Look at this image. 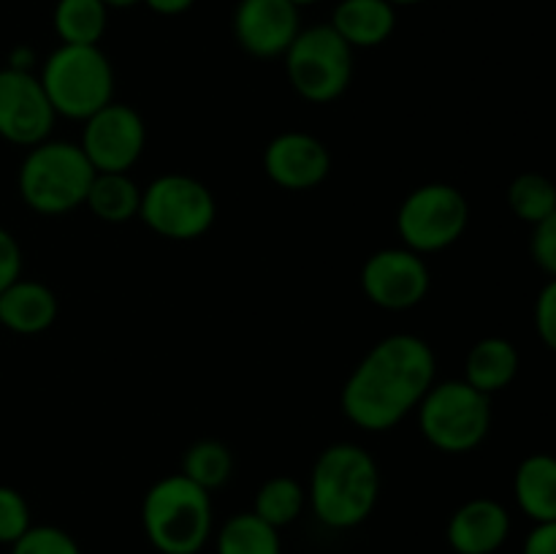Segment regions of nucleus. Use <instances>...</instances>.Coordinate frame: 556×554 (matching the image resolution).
<instances>
[{
	"label": "nucleus",
	"instance_id": "f257e3e1",
	"mask_svg": "<svg viewBox=\"0 0 556 554\" xmlns=\"http://www.w3.org/2000/svg\"><path fill=\"white\" fill-rule=\"evenodd\" d=\"M438 380L432 345L416 335H389L375 342L348 375L340 407L364 432L400 427Z\"/></svg>",
	"mask_w": 556,
	"mask_h": 554
},
{
	"label": "nucleus",
	"instance_id": "f03ea898",
	"mask_svg": "<svg viewBox=\"0 0 556 554\" xmlns=\"http://www.w3.org/2000/svg\"><path fill=\"white\" fill-rule=\"evenodd\" d=\"M380 498L375 456L358 443H331L315 459L307 483V505L329 530H353L372 516Z\"/></svg>",
	"mask_w": 556,
	"mask_h": 554
},
{
	"label": "nucleus",
	"instance_id": "7ed1b4c3",
	"mask_svg": "<svg viewBox=\"0 0 556 554\" xmlns=\"http://www.w3.org/2000/svg\"><path fill=\"white\" fill-rule=\"evenodd\" d=\"M212 525V494L182 473L155 481L141 500V527L161 554H199L210 543Z\"/></svg>",
	"mask_w": 556,
	"mask_h": 554
},
{
	"label": "nucleus",
	"instance_id": "20e7f679",
	"mask_svg": "<svg viewBox=\"0 0 556 554\" xmlns=\"http://www.w3.org/2000/svg\"><path fill=\"white\" fill-rule=\"evenodd\" d=\"M96 168L76 141H41L20 168V193L38 215H68L85 206Z\"/></svg>",
	"mask_w": 556,
	"mask_h": 554
},
{
	"label": "nucleus",
	"instance_id": "39448f33",
	"mask_svg": "<svg viewBox=\"0 0 556 554\" xmlns=\"http://www.w3.org/2000/svg\"><path fill=\"white\" fill-rule=\"evenodd\" d=\"M38 79L58 117L85 123L114 101V68L101 47L60 43L43 60Z\"/></svg>",
	"mask_w": 556,
	"mask_h": 554
},
{
	"label": "nucleus",
	"instance_id": "423d86ee",
	"mask_svg": "<svg viewBox=\"0 0 556 554\" xmlns=\"http://www.w3.org/2000/svg\"><path fill=\"white\" fill-rule=\"evenodd\" d=\"M424 440L443 454H470L492 429V396L459 380H434L416 407Z\"/></svg>",
	"mask_w": 556,
	"mask_h": 554
},
{
	"label": "nucleus",
	"instance_id": "0eeeda50",
	"mask_svg": "<svg viewBox=\"0 0 556 554\" xmlns=\"http://www.w3.org/2000/svg\"><path fill=\"white\" fill-rule=\"evenodd\" d=\"M282 63L288 85L309 103L337 101L353 81V49L329 22L302 27L282 54Z\"/></svg>",
	"mask_w": 556,
	"mask_h": 554
},
{
	"label": "nucleus",
	"instance_id": "6e6552de",
	"mask_svg": "<svg viewBox=\"0 0 556 554\" xmlns=\"http://www.w3.org/2000/svg\"><path fill=\"white\" fill-rule=\"evenodd\" d=\"M139 217L157 237L190 242L215 226L217 201L212 190L190 174H161L141 188Z\"/></svg>",
	"mask_w": 556,
	"mask_h": 554
},
{
	"label": "nucleus",
	"instance_id": "1a4fd4ad",
	"mask_svg": "<svg viewBox=\"0 0 556 554\" xmlns=\"http://www.w3.org/2000/svg\"><path fill=\"white\" fill-rule=\"evenodd\" d=\"M470 223L465 193L448 182H427L405 196L396 210V234L418 255L440 253L459 242Z\"/></svg>",
	"mask_w": 556,
	"mask_h": 554
},
{
	"label": "nucleus",
	"instance_id": "9d476101",
	"mask_svg": "<svg viewBox=\"0 0 556 554\" xmlns=\"http://www.w3.org/2000/svg\"><path fill=\"white\" fill-rule=\"evenodd\" d=\"M432 288V272L424 255L405 244L375 250L362 266V291L375 307L402 313L427 299Z\"/></svg>",
	"mask_w": 556,
	"mask_h": 554
},
{
	"label": "nucleus",
	"instance_id": "9b49d317",
	"mask_svg": "<svg viewBox=\"0 0 556 554\" xmlns=\"http://www.w3.org/2000/svg\"><path fill=\"white\" fill-rule=\"evenodd\" d=\"M79 147L96 172H130L144 155V117L128 103L112 101L85 119Z\"/></svg>",
	"mask_w": 556,
	"mask_h": 554
},
{
	"label": "nucleus",
	"instance_id": "f8f14e48",
	"mask_svg": "<svg viewBox=\"0 0 556 554\" xmlns=\"http://www.w3.org/2000/svg\"><path fill=\"white\" fill-rule=\"evenodd\" d=\"M58 119L41 79L33 71H0V136L14 144L36 147L49 139Z\"/></svg>",
	"mask_w": 556,
	"mask_h": 554
},
{
	"label": "nucleus",
	"instance_id": "ddd939ff",
	"mask_svg": "<svg viewBox=\"0 0 556 554\" xmlns=\"http://www.w3.org/2000/svg\"><path fill=\"white\" fill-rule=\"evenodd\" d=\"M302 30V9L291 0H237L231 33L242 52L255 60H277Z\"/></svg>",
	"mask_w": 556,
	"mask_h": 554
},
{
	"label": "nucleus",
	"instance_id": "4468645a",
	"mask_svg": "<svg viewBox=\"0 0 556 554\" xmlns=\"http://www.w3.org/2000/svg\"><path fill=\"white\" fill-rule=\"evenodd\" d=\"M264 172L282 190H313L329 177L331 152L318 136L286 130L266 144Z\"/></svg>",
	"mask_w": 556,
	"mask_h": 554
},
{
	"label": "nucleus",
	"instance_id": "2eb2a0df",
	"mask_svg": "<svg viewBox=\"0 0 556 554\" xmlns=\"http://www.w3.org/2000/svg\"><path fill=\"white\" fill-rule=\"evenodd\" d=\"M510 538V514L500 500L472 498L451 514L445 541L456 554H494Z\"/></svg>",
	"mask_w": 556,
	"mask_h": 554
},
{
	"label": "nucleus",
	"instance_id": "dca6fc26",
	"mask_svg": "<svg viewBox=\"0 0 556 554\" xmlns=\"http://www.w3.org/2000/svg\"><path fill=\"white\" fill-rule=\"evenodd\" d=\"M329 25L356 52L389 41L396 30V9L389 0H340Z\"/></svg>",
	"mask_w": 556,
	"mask_h": 554
},
{
	"label": "nucleus",
	"instance_id": "f3484780",
	"mask_svg": "<svg viewBox=\"0 0 556 554\" xmlns=\"http://www.w3.org/2000/svg\"><path fill=\"white\" fill-rule=\"evenodd\" d=\"M58 297L38 280H16L0 293V324L16 335H38L58 320Z\"/></svg>",
	"mask_w": 556,
	"mask_h": 554
},
{
	"label": "nucleus",
	"instance_id": "a211bd4d",
	"mask_svg": "<svg viewBox=\"0 0 556 554\" xmlns=\"http://www.w3.org/2000/svg\"><path fill=\"white\" fill-rule=\"evenodd\" d=\"M519 364L521 356L508 337H483L467 351L465 380L492 396L514 383Z\"/></svg>",
	"mask_w": 556,
	"mask_h": 554
},
{
	"label": "nucleus",
	"instance_id": "6ab92c4d",
	"mask_svg": "<svg viewBox=\"0 0 556 554\" xmlns=\"http://www.w3.org/2000/svg\"><path fill=\"white\" fill-rule=\"evenodd\" d=\"M514 498L532 521L556 519V456L530 454L514 473Z\"/></svg>",
	"mask_w": 556,
	"mask_h": 554
},
{
	"label": "nucleus",
	"instance_id": "aec40b11",
	"mask_svg": "<svg viewBox=\"0 0 556 554\" xmlns=\"http://www.w3.org/2000/svg\"><path fill=\"white\" fill-rule=\"evenodd\" d=\"M85 206L103 223H128L139 217L141 188L128 172H96Z\"/></svg>",
	"mask_w": 556,
	"mask_h": 554
},
{
	"label": "nucleus",
	"instance_id": "412c9836",
	"mask_svg": "<svg viewBox=\"0 0 556 554\" xmlns=\"http://www.w3.org/2000/svg\"><path fill=\"white\" fill-rule=\"evenodd\" d=\"M52 27L60 43L74 47H101L109 27V5L103 0H58L52 11Z\"/></svg>",
	"mask_w": 556,
	"mask_h": 554
},
{
	"label": "nucleus",
	"instance_id": "4be33fe9",
	"mask_svg": "<svg viewBox=\"0 0 556 554\" xmlns=\"http://www.w3.org/2000/svg\"><path fill=\"white\" fill-rule=\"evenodd\" d=\"M215 554H282L280 530L253 511L233 514L215 536Z\"/></svg>",
	"mask_w": 556,
	"mask_h": 554
},
{
	"label": "nucleus",
	"instance_id": "5701e85b",
	"mask_svg": "<svg viewBox=\"0 0 556 554\" xmlns=\"http://www.w3.org/2000/svg\"><path fill=\"white\" fill-rule=\"evenodd\" d=\"M233 451L228 449L223 440L204 438L195 440L185 449L182 465H179V473H182L188 481H193L195 487H201L204 492H215V489L226 487L233 476Z\"/></svg>",
	"mask_w": 556,
	"mask_h": 554
},
{
	"label": "nucleus",
	"instance_id": "b1692460",
	"mask_svg": "<svg viewBox=\"0 0 556 554\" xmlns=\"http://www.w3.org/2000/svg\"><path fill=\"white\" fill-rule=\"evenodd\" d=\"M304 508H307V487L293 476L269 478L255 492L253 514L277 530L293 525L304 514Z\"/></svg>",
	"mask_w": 556,
	"mask_h": 554
},
{
	"label": "nucleus",
	"instance_id": "393cba45",
	"mask_svg": "<svg viewBox=\"0 0 556 554\" xmlns=\"http://www.w3.org/2000/svg\"><path fill=\"white\" fill-rule=\"evenodd\" d=\"M508 206L519 221L538 226L556 210V185L546 174L525 172L508 185Z\"/></svg>",
	"mask_w": 556,
	"mask_h": 554
},
{
	"label": "nucleus",
	"instance_id": "a878e982",
	"mask_svg": "<svg viewBox=\"0 0 556 554\" xmlns=\"http://www.w3.org/2000/svg\"><path fill=\"white\" fill-rule=\"evenodd\" d=\"M11 554H81V546L63 527L30 525L20 541L11 543Z\"/></svg>",
	"mask_w": 556,
	"mask_h": 554
},
{
	"label": "nucleus",
	"instance_id": "bb28decb",
	"mask_svg": "<svg viewBox=\"0 0 556 554\" xmlns=\"http://www.w3.org/2000/svg\"><path fill=\"white\" fill-rule=\"evenodd\" d=\"M30 527V508L16 489L0 487V543H14Z\"/></svg>",
	"mask_w": 556,
	"mask_h": 554
},
{
	"label": "nucleus",
	"instance_id": "cd10ccee",
	"mask_svg": "<svg viewBox=\"0 0 556 554\" xmlns=\"http://www.w3.org/2000/svg\"><path fill=\"white\" fill-rule=\"evenodd\" d=\"M530 253L548 277H556V210L538 226H532Z\"/></svg>",
	"mask_w": 556,
	"mask_h": 554
},
{
	"label": "nucleus",
	"instance_id": "c85d7f7f",
	"mask_svg": "<svg viewBox=\"0 0 556 554\" xmlns=\"http://www.w3.org/2000/svg\"><path fill=\"white\" fill-rule=\"evenodd\" d=\"M535 331L543 345L556 353V277L541 288L535 299Z\"/></svg>",
	"mask_w": 556,
	"mask_h": 554
},
{
	"label": "nucleus",
	"instance_id": "c756f323",
	"mask_svg": "<svg viewBox=\"0 0 556 554\" xmlns=\"http://www.w3.org/2000/svg\"><path fill=\"white\" fill-rule=\"evenodd\" d=\"M22 272V250L16 239L5 228H0V293L20 280Z\"/></svg>",
	"mask_w": 556,
	"mask_h": 554
},
{
	"label": "nucleus",
	"instance_id": "7c9ffc66",
	"mask_svg": "<svg viewBox=\"0 0 556 554\" xmlns=\"http://www.w3.org/2000/svg\"><path fill=\"white\" fill-rule=\"evenodd\" d=\"M521 554H556V519L554 521H538L525 538V549Z\"/></svg>",
	"mask_w": 556,
	"mask_h": 554
},
{
	"label": "nucleus",
	"instance_id": "2f4dec72",
	"mask_svg": "<svg viewBox=\"0 0 556 554\" xmlns=\"http://www.w3.org/2000/svg\"><path fill=\"white\" fill-rule=\"evenodd\" d=\"M157 16H182L195 5V0H141Z\"/></svg>",
	"mask_w": 556,
	"mask_h": 554
},
{
	"label": "nucleus",
	"instance_id": "473e14b6",
	"mask_svg": "<svg viewBox=\"0 0 556 554\" xmlns=\"http://www.w3.org/2000/svg\"><path fill=\"white\" fill-rule=\"evenodd\" d=\"M103 3L109 5V11H114V9H130V5H139L141 0H103Z\"/></svg>",
	"mask_w": 556,
	"mask_h": 554
},
{
	"label": "nucleus",
	"instance_id": "72a5a7b5",
	"mask_svg": "<svg viewBox=\"0 0 556 554\" xmlns=\"http://www.w3.org/2000/svg\"><path fill=\"white\" fill-rule=\"evenodd\" d=\"M391 5H394V9H400V5H418V3H424V0H389Z\"/></svg>",
	"mask_w": 556,
	"mask_h": 554
},
{
	"label": "nucleus",
	"instance_id": "f704fd0d",
	"mask_svg": "<svg viewBox=\"0 0 556 554\" xmlns=\"http://www.w3.org/2000/svg\"><path fill=\"white\" fill-rule=\"evenodd\" d=\"M293 5H296V9H304V5H315V3H320V0H291Z\"/></svg>",
	"mask_w": 556,
	"mask_h": 554
}]
</instances>
